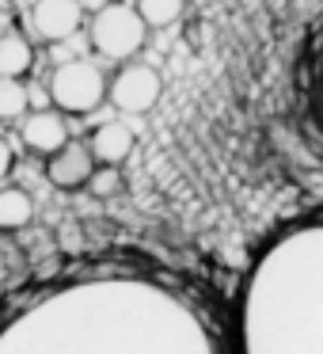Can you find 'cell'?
<instances>
[{
  "instance_id": "cell-10",
  "label": "cell",
  "mask_w": 323,
  "mask_h": 354,
  "mask_svg": "<svg viewBox=\"0 0 323 354\" xmlns=\"http://www.w3.org/2000/svg\"><path fill=\"white\" fill-rule=\"evenodd\" d=\"M35 221V198L27 187H0V232H19Z\"/></svg>"
},
{
  "instance_id": "cell-5",
  "label": "cell",
  "mask_w": 323,
  "mask_h": 354,
  "mask_svg": "<svg viewBox=\"0 0 323 354\" xmlns=\"http://www.w3.org/2000/svg\"><path fill=\"white\" fill-rule=\"evenodd\" d=\"M19 141H23L27 153H35V156H42V160H50V156H57L65 145H69L72 133H69V122H65L61 111L39 107V111H31V115L19 122Z\"/></svg>"
},
{
  "instance_id": "cell-15",
  "label": "cell",
  "mask_w": 323,
  "mask_h": 354,
  "mask_svg": "<svg viewBox=\"0 0 323 354\" xmlns=\"http://www.w3.org/2000/svg\"><path fill=\"white\" fill-rule=\"evenodd\" d=\"M315 95H320V122H323V50H320V77H315Z\"/></svg>"
},
{
  "instance_id": "cell-7",
  "label": "cell",
  "mask_w": 323,
  "mask_h": 354,
  "mask_svg": "<svg viewBox=\"0 0 323 354\" xmlns=\"http://www.w3.org/2000/svg\"><path fill=\"white\" fill-rule=\"evenodd\" d=\"M84 24V4L80 0H35L31 27L46 46H61Z\"/></svg>"
},
{
  "instance_id": "cell-2",
  "label": "cell",
  "mask_w": 323,
  "mask_h": 354,
  "mask_svg": "<svg viewBox=\"0 0 323 354\" xmlns=\"http://www.w3.org/2000/svg\"><path fill=\"white\" fill-rule=\"evenodd\" d=\"M46 95H50V103H54V111H61L65 118L69 115L84 118V115H95V111L110 100V80L95 62L72 57V62H61L50 73Z\"/></svg>"
},
{
  "instance_id": "cell-6",
  "label": "cell",
  "mask_w": 323,
  "mask_h": 354,
  "mask_svg": "<svg viewBox=\"0 0 323 354\" xmlns=\"http://www.w3.org/2000/svg\"><path fill=\"white\" fill-rule=\"evenodd\" d=\"M95 171H99V160H95L92 145H88V141H77V138H72L57 156L46 160V179L57 191H88Z\"/></svg>"
},
{
  "instance_id": "cell-4",
  "label": "cell",
  "mask_w": 323,
  "mask_h": 354,
  "mask_svg": "<svg viewBox=\"0 0 323 354\" xmlns=\"http://www.w3.org/2000/svg\"><path fill=\"white\" fill-rule=\"evenodd\" d=\"M164 95V80L153 65L130 62L110 77V107L122 115H148Z\"/></svg>"
},
{
  "instance_id": "cell-1",
  "label": "cell",
  "mask_w": 323,
  "mask_h": 354,
  "mask_svg": "<svg viewBox=\"0 0 323 354\" xmlns=\"http://www.w3.org/2000/svg\"><path fill=\"white\" fill-rule=\"evenodd\" d=\"M239 354H323V217L277 229L247 267Z\"/></svg>"
},
{
  "instance_id": "cell-8",
  "label": "cell",
  "mask_w": 323,
  "mask_h": 354,
  "mask_svg": "<svg viewBox=\"0 0 323 354\" xmlns=\"http://www.w3.org/2000/svg\"><path fill=\"white\" fill-rule=\"evenodd\" d=\"M88 145H92L99 168H122L130 160L137 138H133V130L126 122H99L92 130V138H88Z\"/></svg>"
},
{
  "instance_id": "cell-16",
  "label": "cell",
  "mask_w": 323,
  "mask_h": 354,
  "mask_svg": "<svg viewBox=\"0 0 323 354\" xmlns=\"http://www.w3.org/2000/svg\"><path fill=\"white\" fill-rule=\"evenodd\" d=\"M107 4H126V0H107Z\"/></svg>"
},
{
  "instance_id": "cell-3",
  "label": "cell",
  "mask_w": 323,
  "mask_h": 354,
  "mask_svg": "<svg viewBox=\"0 0 323 354\" xmlns=\"http://www.w3.org/2000/svg\"><path fill=\"white\" fill-rule=\"evenodd\" d=\"M88 39H92V50L99 57L118 62V65H130L133 57L145 50L148 27H145V19L137 16L133 4H103V8L92 16Z\"/></svg>"
},
{
  "instance_id": "cell-12",
  "label": "cell",
  "mask_w": 323,
  "mask_h": 354,
  "mask_svg": "<svg viewBox=\"0 0 323 354\" xmlns=\"http://www.w3.org/2000/svg\"><path fill=\"white\" fill-rule=\"evenodd\" d=\"M31 115V92L23 80H0V122H19Z\"/></svg>"
},
{
  "instance_id": "cell-13",
  "label": "cell",
  "mask_w": 323,
  "mask_h": 354,
  "mask_svg": "<svg viewBox=\"0 0 323 354\" xmlns=\"http://www.w3.org/2000/svg\"><path fill=\"white\" fill-rule=\"evenodd\" d=\"M88 191L95 194V198H110V194L122 191V176H118V168H99L92 176V183H88Z\"/></svg>"
},
{
  "instance_id": "cell-11",
  "label": "cell",
  "mask_w": 323,
  "mask_h": 354,
  "mask_svg": "<svg viewBox=\"0 0 323 354\" xmlns=\"http://www.w3.org/2000/svg\"><path fill=\"white\" fill-rule=\"evenodd\" d=\"M137 16L145 19L148 31H164V27L179 24L186 12V0H133Z\"/></svg>"
},
{
  "instance_id": "cell-9",
  "label": "cell",
  "mask_w": 323,
  "mask_h": 354,
  "mask_svg": "<svg viewBox=\"0 0 323 354\" xmlns=\"http://www.w3.org/2000/svg\"><path fill=\"white\" fill-rule=\"evenodd\" d=\"M35 69V46L23 31L0 35V80H23Z\"/></svg>"
},
{
  "instance_id": "cell-14",
  "label": "cell",
  "mask_w": 323,
  "mask_h": 354,
  "mask_svg": "<svg viewBox=\"0 0 323 354\" xmlns=\"http://www.w3.org/2000/svg\"><path fill=\"white\" fill-rule=\"evenodd\" d=\"M12 168H16V149H12L8 138H0V183L12 176Z\"/></svg>"
}]
</instances>
